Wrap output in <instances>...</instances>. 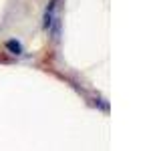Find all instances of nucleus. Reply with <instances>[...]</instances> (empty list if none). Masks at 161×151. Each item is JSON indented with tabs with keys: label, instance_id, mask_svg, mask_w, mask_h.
I'll return each instance as SVG.
<instances>
[{
	"label": "nucleus",
	"instance_id": "obj_2",
	"mask_svg": "<svg viewBox=\"0 0 161 151\" xmlns=\"http://www.w3.org/2000/svg\"><path fill=\"white\" fill-rule=\"evenodd\" d=\"M6 48L12 54H22V44H20L18 40H8V42H6Z\"/></svg>",
	"mask_w": 161,
	"mask_h": 151
},
{
	"label": "nucleus",
	"instance_id": "obj_1",
	"mask_svg": "<svg viewBox=\"0 0 161 151\" xmlns=\"http://www.w3.org/2000/svg\"><path fill=\"white\" fill-rule=\"evenodd\" d=\"M58 0H50L47 10H44V28L53 34V38H58V28H60V20H58Z\"/></svg>",
	"mask_w": 161,
	"mask_h": 151
}]
</instances>
